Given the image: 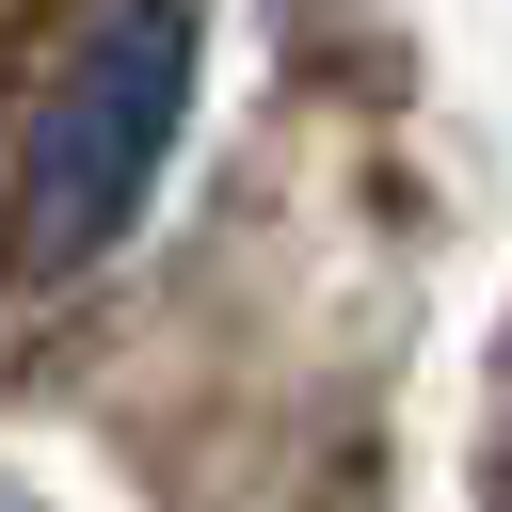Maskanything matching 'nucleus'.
I'll return each instance as SVG.
<instances>
[{
	"mask_svg": "<svg viewBox=\"0 0 512 512\" xmlns=\"http://www.w3.org/2000/svg\"><path fill=\"white\" fill-rule=\"evenodd\" d=\"M176 112H192V0H112V16L64 48V80L32 96L16 256H32V272H96V256L144 224V192H160V160H176Z\"/></svg>",
	"mask_w": 512,
	"mask_h": 512,
	"instance_id": "obj_1",
	"label": "nucleus"
},
{
	"mask_svg": "<svg viewBox=\"0 0 512 512\" xmlns=\"http://www.w3.org/2000/svg\"><path fill=\"white\" fill-rule=\"evenodd\" d=\"M0 512H32V496H16V480H0Z\"/></svg>",
	"mask_w": 512,
	"mask_h": 512,
	"instance_id": "obj_2",
	"label": "nucleus"
}]
</instances>
